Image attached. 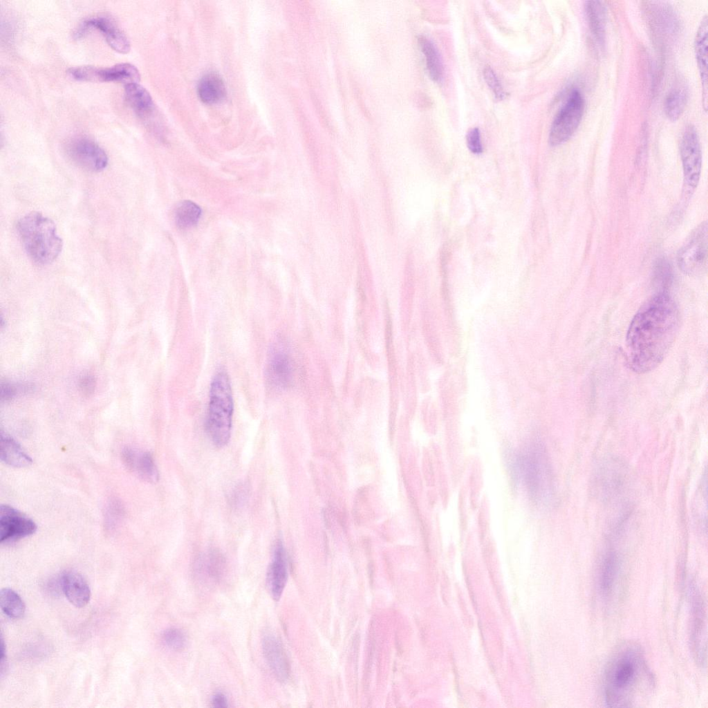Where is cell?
Masks as SVG:
<instances>
[{
  "instance_id": "5b68a950",
  "label": "cell",
  "mask_w": 708,
  "mask_h": 708,
  "mask_svg": "<svg viewBox=\"0 0 708 708\" xmlns=\"http://www.w3.org/2000/svg\"><path fill=\"white\" fill-rule=\"evenodd\" d=\"M206 428L212 442L223 447L230 438L234 400L229 376L223 369L214 375L209 389Z\"/></svg>"
},
{
  "instance_id": "1f68e13d",
  "label": "cell",
  "mask_w": 708,
  "mask_h": 708,
  "mask_svg": "<svg viewBox=\"0 0 708 708\" xmlns=\"http://www.w3.org/2000/svg\"><path fill=\"white\" fill-rule=\"evenodd\" d=\"M483 73L487 84L493 92L495 97L498 100H503L505 97V93L494 70L490 66H486L483 68Z\"/></svg>"
},
{
  "instance_id": "d6a6232c",
  "label": "cell",
  "mask_w": 708,
  "mask_h": 708,
  "mask_svg": "<svg viewBox=\"0 0 708 708\" xmlns=\"http://www.w3.org/2000/svg\"><path fill=\"white\" fill-rule=\"evenodd\" d=\"M123 508L118 501H111L107 506L105 512V525L109 530L113 529L121 519Z\"/></svg>"
},
{
  "instance_id": "8fae6325",
  "label": "cell",
  "mask_w": 708,
  "mask_h": 708,
  "mask_svg": "<svg viewBox=\"0 0 708 708\" xmlns=\"http://www.w3.org/2000/svg\"><path fill=\"white\" fill-rule=\"evenodd\" d=\"M37 530V525L30 518L8 505L0 509V541L7 543L25 538Z\"/></svg>"
},
{
  "instance_id": "f35d334b",
  "label": "cell",
  "mask_w": 708,
  "mask_h": 708,
  "mask_svg": "<svg viewBox=\"0 0 708 708\" xmlns=\"http://www.w3.org/2000/svg\"><path fill=\"white\" fill-rule=\"evenodd\" d=\"M0 660H1V669L3 667L6 660V645L3 638V635L1 637V649H0Z\"/></svg>"
},
{
  "instance_id": "d6986e66",
  "label": "cell",
  "mask_w": 708,
  "mask_h": 708,
  "mask_svg": "<svg viewBox=\"0 0 708 708\" xmlns=\"http://www.w3.org/2000/svg\"><path fill=\"white\" fill-rule=\"evenodd\" d=\"M708 19L705 15L698 28L694 39V52L702 87L703 106L707 110V48Z\"/></svg>"
},
{
  "instance_id": "8992f818",
  "label": "cell",
  "mask_w": 708,
  "mask_h": 708,
  "mask_svg": "<svg viewBox=\"0 0 708 708\" xmlns=\"http://www.w3.org/2000/svg\"><path fill=\"white\" fill-rule=\"evenodd\" d=\"M585 110V100L581 93L574 89L558 111L552 122L549 143L560 145L568 141L579 126Z\"/></svg>"
},
{
  "instance_id": "9a60e30c",
  "label": "cell",
  "mask_w": 708,
  "mask_h": 708,
  "mask_svg": "<svg viewBox=\"0 0 708 708\" xmlns=\"http://www.w3.org/2000/svg\"><path fill=\"white\" fill-rule=\"evenodd\" d=\"M288 579L286 552L281 542L274 548L272 561L267 574V584L272 598L279 600Z\"/></svg>"
},
{
  "instance_id": "cb8c5ba5",
  "label": "cell",
  "mask_w": 708,
  "mask_h": 708,
  "mask_svg": "<svg viewBox=\"0 0 708 708\" xmlns=\"http://www.w3.org/2000/svg\"><path fill=\"white\" fill-rule=\"evenodd\" d=\"M620 564V557L615 550L610 549L604 555L599 577V589L604 595L611 593L618 576Z\"/></svg>"
},
{
  "instance_id": "44dd1931",
  "label": "cell",
  "mask_w": 708,
  "mask_h": 708,
  "mask_svg": "<svg viewBox=\"0 0 708 708\" xmlns=\"http://www.w3.org/2000/svg\"><path fill=\"white\" fill-rule=\"evenodd\" d=\"M201 100L209 104L218 103L226 96V88L222 77L215 72L206 73L198 84Z\"/></svg>"
},
{
  "instance_id": "4fadbf2b",
  "label": "cell",
  "mask_w": 708,
  "mask_h": 708,
  "mask_svg": "<svg viewBox=\"0 0 708 708\" xmlns=\"http://www.w3.org/2000/svg\"><path fill=\"white\" fill-rule=\"evenodd\" d=\"M292 364L283 346H274L268 354L266 376L269 384L277 389L290 386L292 379Z\"/></svg>"
},
{
  "instance_id": "484cf974",
  "label": "cell",
  "mask_w": 708,
  "mask_h": 708,
  "mask_svg": "<svg viewBox=\"0 0 708 708\" xmlns=\"http://www.w3.org/2000/svg\"><path fill=\"white\" fill-rule=\"evenodd\" d=\"M197 570L212 581H218L223 577L225 570V558L218 551L212 550L200 559Z\"/></svg>"
},
{
  "instance_id": "ba28073f",
  "label": "cell",
  "mask_w": 708,
  "mask_h": 708,
  "mask_svg": "<svg viewBox=\"0 0 708 708\" xmlns=\"http://www.w3.org/2000/svg\"><path fill=\"white\" fill-rule=\"evenodd\" d=\"M68 73L75 80L89 82H120L138 83L140 77L138 68L129 63H120L106 68L82 66L68 69Z\"/></svg>"
},
{
  "instance_id": "30bf717a",
  "label": "cell",
  "mask_w": 708,
  "mask_h": 708,
  "mask_svg": "<svg viewBox=\"0 0 708 708\" xmlns=\"http://www.w3.org/2000/svg\"><path fill=\"white\" fill-rule=\"evenodd\" d=\"M66 153L73 163L88 171L99 172L108 165L109 159L104 150L87 138H77L69 142Z\"/></svg>"
},
{
  "instance_id": "7a4b0ae2",
  "label": "cell",
  "mask_w": 708,
  "mask_h": 708,
  "mask_svg": "<svg viewBox=\"0 0 708 708\" xmlns=\"http://www.w3.org/2000/svg\"><path fill=\"white\" fill-rule=\"evenodd\" d=\"M640 649L622 646L609 661L605 673V701L609 707H629L652 680Z\"/></svg>"
},
{
  "instance_id": "f546056e",
  "label": "cell",
  "mask_w": 708,
  "mask_h": 708,
  "mask_svg": "<svg viewBox=\"0 0 708 708\" xmlns=\"http://www.w3.org/2000/svg\"><path fill=\"white\" fill-rule=\"evenodd\" d=\"M687 102V93L683 88H673L667 95L664 109L667 118L677 120L682 114Z\"/></svg>"
},
{
  "instance_id": "3957f363",
  "label": "cell",
  "mask_w": 708,
  "mask_h": 708,
  "mask_svg": "<svg viewBox=\"0 0 708 708\" xmlns=\"http://www.w3.org/2000/svg\"><path fill=\"white\" fill-rule=\"evenodd\" d=\"M514 467L530 499L548 505L553 498L555 483L552 468L543 444L537 439L526 444L516 455Z\"/></svg>"
},
{
  "instance_id": "e0dca14e",
  "label": "cell",
  "mask_w": 708,
  "mask_h": 708,
  "mask_svg": "<svg viewBox=\"0 0 708 708\" xmlns=\"http://www.w3.org/2000/svg\"><path fill=\"white\" fill-rule=\"evenodd\" d=\"M122 460L129 469L135 471L145 481L156 483L159 474L153 456L149 452L137 453L129 447L122 451Z\"/></svg>"
},
{
  "instance_id": "ffe728a7",
  "label": "cell",
  "mask_w": 708,
  "mask_h": 708,
  "mask_svg": "<svg viewBox=\"0 0 708 708\" xmlns=\"http://www.w3.org/2000/svg\"><path fill=\"white\" fill-rule=\"evenodd\" d=\"M584 12L594 38L599 45H604L606 24V10L604 5L599 1H585Z\"/></svg>"
},
{
  "instance_id": "ac0fdd59",
  "label": "cell",
  "mask_w": 708,
  "mask_h": 708,
  "mask_svg": "<svg viewBox=\"0 0 708 708\" xmlns=\"http://www.w3.org/2000/svg\"><path fill=\"white\" fill-rule=\"evenodd\" d=\"M61 586L68 600L75 606L82 608L89 602L91 590L80 573L73 570L64 572L61 577Z\"/></svg>"
},
{
  "instance_id": "d590c367",
  "label": "cell",
  "mask_w": 708,
  "mask_h": 708,
  "mask_svg": "<svg viewBox=\"0 0 708 708\" xmlns=\"http://www.w3.org/2000/svg\"><path fill=\"white\" fill-rule=\"evenodd\" d=\"M15 394V389L13 386L8 383H1V401H8L10 400Z\"/></svg>"
},
{
  "instance_id": "52a82bcc",
  "label": "cell",
  "mask_w": 708,
  "mask_h": 708,
  "mask_svg": "<svg viewBox=\"0 0 708 708\" xmlns=\"http://www.w3.org/2000/svg\"><path fill=\"white\" fill-rule=\"evenodd\" d=\"M678 265L686 274L704 272L707 263V225L703 222L689 235L678 254Z\"/></svg>"
},
{
  "instance_id": "74e56055",
  "label": "cell",
  "mask_w": 708,
  "mask_h": 708,
  "mask_svg": "<svg viewBox=\"0 0 708 708\" xmlns=\"http://www.w3.org/2000/svg\"><path fill=\"white\" fill-rule=\"evenodd\" d=\"M212 703L214 707H225L228 706L227 699L222 693H216L212 698Z\"/></svg>"
},
{
  "instance_id": "5bb4252c",
  "label": "cell",
  "mask_w": 708,
  "mask_h": 708,
  "mask_svg": "<svg viewBox=\"0 0 708 708\" xmlns=\"http://www.w3.org/2000/svg\"><path fill=\"white\" fill-rule=\"evenodd\" d=\"M691 640L695 659L700 664L706 659V622L703 600L696 588L692 589Z\"/></svg>"
},
{
  "instance_id": "2e32d148",
  "label": "cell",
  "mask_w": 708,
  "mask_h": 708,
  "mask_svg": "<svg viewBox=\"0 0 708 708\" xmlns=\"http://www.w3.org/2000/svg\"><path fill=\"white\" fill-rule=\"evenodd\" d=\"M265 658L277 680L286 681L289 676V664L279 640L272 634L263 636L262 641Z\"/></svg>"
},
{
  "instance_id": "f1b7e54d",
  "label": "cell",
  "mask_w": 708,
  "mask_h": 708,
  "mask_svg": "<svg viewBox=\"0 0 708 708\" xmlns=\"http://www.w3.org/2000/svg\"><path fill=\"white\" fill-rule=\"evenodd\" d=\"M0 605L3 613L12 619L23 617L26 606L21 597L15 590L5 588L0 592Z\"/></svg>"
},
{
  "instance_id": "277c9868",
  "label": "cell",
  "mask_w": 708,
  "mask_h": 708,
  "mask_svg": "<svg viewBox=\"0 0 708 708\" xmlns=\"http://www.w3.org/2000/svg\"><path fill=\"white\" fill-rule=\"evenodd\" d=\"M17 230L26 252L37 263L49 264L62 251V240L55 223L39 212H32L21 217Z\"/></svg>"
},
{
  "instance_id": "6da1fadb",
  "label": "cell",
  "mask_w": 708,
  "mask_h": 708,
  "mask_svg": "<svg viewBox=\"0 0 708 708\" xmlns=\"http://www.w3.org/2000/svg\"><path fill=\"white\" fill-rule=\"evenodd\" d=\"M680 312L667 292H659L637 310L628 326L626 352L637 373L653 370L671 347L680 326Z\"/></svg>"
},
{
  "instance_id": "9c48e42d",
  "label": "cell",
  "mask_w": 708,
  "mask_h": 708,
  "mask_svg": "<svg viewBox=\"0 0 708 708\" xmlns=\"http://www.w3.org/2000/svg\"><path fill=\"white\" fill-rule=\"evenodd\" d=\"M680 157L684 185L694 189L699 182L702 169V152L696 129L691 124L685 127L680 141Z\"/></svg>"
},
{
  "instance_id": "83f0119b",
  "label": "cell",
  "mask_w": 708,
  "mask_h": 708,
  "mask_svg": "<svg viewBox=\"0 0 708 708\" xmlns=\"http://www.w3.org/2000/svg\"><path fill=\"white\" fill-rule=\"evenodd\" d=\"M201 215L200 207L190 201L179 202L174 209V221L180 229H188L196 225Z\"/></svg>"
},
{
  "instance_id": "7402d4cb",
  "label": "cell",
  "mask_w": 708,
  "mask_h": 708,
  "mask_svg": "<svg viewBox=\"0 0 708 708\" xmlns=\"http://www.w3.org/2000/svg\"><path fill=\"white\" fill-rule=\"evenodd\" d=\"M124 96L129 105L138 116L147 117L153 112V99L148 91L138 83L125 84Z\"/></svg>"
},
{
  "instance_id": "d4e9b609",
  "label": "cell",
  "mask_w": 708,
  "mask_h": 708,
  "mask_svg": "<svg viewBox=\"0 0 708 708\" xmlns=\"http://www.w3.org/2000/svg\"><path fill=\"white\" fill-rule=\"evenodd\" d=\"M614 466L615 465H613L612 463L602 466L599 472L600 475L598 480L599 481L597 482L600 485V490L602 492V494H604L603 496L608 498L617 496L624 486L625 476L623 474V469H619L618 465H617V468H614Z\"/></svg>"
},
{
  "instance_id": "8d00e7d4",
  "label": "cell",
  "mask_w": 708,
  "mask_h": 708,
  "mask_svg": "<svg viewBox=\"0 0 708 708\" xmlns=\"http://www.w3.org/2000/svg\"><path fill=\"white\" fill-rule=\"evenodd\" d=\"M80 388L82 392L88 394L94 389V380L92 377L87 375L80 380Z\"/></svg>"
},
{
  "instance_id": "4dcf8cb0",
  "label": "cell",
  "mask_w": 708,
  "mask_h": 708,
  "mask_svg": "<svg viewBox=\"0 0 708 708\" xmlns=\"http://www.w3.org/2000/svg\"><path fill=\"white\" fill-rule=\"evenodd\" d=\"M165 644L173 651H180L185 646L186 637L183 631L178 628H169L162 635Z\"/></svg>"
},
{
  "instance_id": "836d02e7",
  "label": "cell",
  "mask_w": 708,
  "mask_h": 708,
  "mask_svg": "<svg viewBox=\"0 0 708 708\" xmlns=\"http://www.w3.org/2000/svg\"><path fill=\"white\" fill-rule=\"evenodd\" d=\"M655 279L662 288L661 292H667L665 288L671 280V270L669 264L664 261H660L657 263Z\"/></svg>"
},
{
  "instance_id": "4316f807",
  "label": "cell",
  "mask_w": 708,
  "mask_h": 708,
  "mask_svg": "<svg viewBox=\"0 0 708 708\" xmlns=\"http://www.w3.org/2000/svg\"><path fill=\"white\" fill-rule=\"evenodd\" d=\"M421 50L425 55L427 68L430 77L435 82H439L443 77V65L440 54L434 43L426 38L418 39Z\"/></svg>"
},
{
  "instance_id": "603a6c76",
  "label": "cell",
  "mask_w": 708,
  "mask_h": 708,
  "mask_svg": "<svg viewBox=\"0 0 708 708\" xmlns=\"http://www.w3.org/2000/svg\"><path fill=\"white\" fill-rule=\"evenodd\" d=\"M0 456L1 461L15 467H28L32 463L20 445L3 431L1 432Z\"/></svg>"
},
{
  "instance_id": "7c38bea8",
  "label": "cell",
  "mask_w": 708,
  "mask_h": 708,
  "mask_svg": "<svg viewBox=\"0 0 708 708\" xmlns=\"http://www.w3.org/2000/svg\"><path fill=\"white\" fill-rule=\"evenodd\" d=\"M91 29H97L104 35L108 44L115 51L127 53L130 42L125 34L116 26L111 19L105 16H95L82 21L74 32V37H82Z\"/></svg>"
},
{
  "instance_id": "e575fe53",
  "label": "cell",
  "mask_w": 708,
  "mask_h": 708,
  "mask_svg": "<svg viewBox=\"0 0 708 708\" xmlns=\"http://www.w3.org/2000/svg\"><path fill=\"white\" fill-rule=\"evenodd\" d=\"M467 145L469 149L475 154L483 152L481 132L478 127L470 129L466 136Z\"/></svg>"
}]
</instances>
